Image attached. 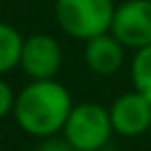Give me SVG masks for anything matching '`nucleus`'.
Masks as SVG:
<instances>
[{"instance_id":"f257e3e1","label":"nucleus","mask_w":151,"mask_h":151,"mask_svg":"<svg viewBox=\"0 0 151 151\" xmlns=\"http://www.w3.org/2000/svg\"><path fill=\"white\" fill-rule=\"evenodd\" d=\"M71 97L57 80H33L14 101L17 123L35 137H50L61 130L71 116Z\"/></svg>"},{"instance_id":"f03ea898","label":"nucleus","mask_w":151,"mask_h":151,"mask_svg":"<svg viewBox=\"0 0 151 151\" xmlns=\"http://www.w3.org/2000/svg\"><path fill=\"white\" fill-rule=\"evenodd\" d=\"M113 0H57L54 14L59 26L78 40H90L111 31Z\"/></svg>"},{"instance_id":"7ed1b4c3","label":"nucleus","mask_w":151,"mask_h":151,"mask_svg":"<svg viewBox=\"0 0 151 151\" xmlns=\"http://www.w3.org/2000/svg\"><path fill=\"white\" fill-rule=\"evenodd\" d=\"M66 142L76 151H101L111 137V116L99 104H78L71 109V116L64 125Z\"/></svg>"},{"instance_id":"20e7f679","label":"nucleus","mask_w":151,"mask_h":151,"mask_svg":"<svg viewBox=\"0 0 151 151\" xmlns=\"http://www.w3.org/2000/svg\"><path fill=\"white\" fill-rule=\"evenodd\" d=\"M111 35L123 47L151 45V0H125L116 7L111 21Z\"/></svg>"},{"instance_id":"39448f33","label":"nucleus","mask_w":151,"mask_h":151,"mask_svg":"<svg viewBox=\"0 0 151 151\" xmlns=\"http://www.w3.org/2000/svg\"><path fill=\"white\" fill-rule=\"evenodd\" d=\"M19 66L33 80H52L61 66V47L52 35L35 33L24 40Z\"/></svg>"},{"instance_id":"423d86ee","label":"nucleus","mask_w":151,"mask_h":151,"mask_svg":"<svg viewBox=\"0 0 151 151\" xmlns=\"http://www.w3.org/2000/svg\"><path fill=\"white\" fill-rule=\"evenodd\" d=\"M109 116H111L113 130L123 137H137L151 130V101L137 90L118 97Z\"/></svg>"},{"instance_id":"0eeeda50","label":"nucleus","mask_w":151,"mask_h":151,"mask_svg":"<svg viewBox=\"0 0 151 151\" xmlns=\"http://www.w3.org/2000/svg\"><path fill=\"white\" fill-rule=\"evenodd\" d=\"M123 50L125 47L111 33H101V35L87 40L85 61H87L90 71H94L97 76H111L123 64Z\"/></svg>"},{"instance_id":"6e6552de","label":"nucleus","mask_w":151,"mask_h":151,"mask_svg":"<svg viewBox=\"0 0 151 151\" xmlns=\"http://www.w3.org/2000/svg\"><path fill=\"white\" fill-rule=\"evenodd\" d=\"M21 47H24V38L17 33V28L0 21V73L14 68L19 64Z\"/></svg>"},{"instance_id":"1a4fd4ad","label":"nucleus","mask_w":151,"mask_h":151,"mask_svg":"<svg viewBox=\"0 0 151 151\" xmlns=\"http://www.w3.org/2000/svg\"><path fill=\"white\" fill-rule=\"evenodd\" d=\"M132 83L134 90L151 101V45L137 50L132 59Z\"/></svg>"},{"instance_id":"9d476101","label":"nucleus","mask_w":151,"mask_h":151,"mask_svg":"<svg viewBox=\"0 0 151 151\" xmlns=\"http://www.w3.org/2000/svg\"><path fill=\"white\" fill-rule=\"evenodd\" d=\"M14 92H12V87L5 83V80H0V118H5L9 111H14Z\"/></svg>"},{"instance_id":"9b49d317","label":"nucleus","mask_w":151,"mask_h":151,"mask_svg":"<svg viewBox=\"0 0 151 151\" xmlns=\"http://www.w3.org/2000/svg\"><path fill=\"white\" fill-rule=\"evenodd\" d=\"M38 151H76L66 139H47Z\"/></svg>"},{"instance_id":"f8f14e48","label":"nucleus","mask_w":151,"mask_h":151,"mask_svg":"<svg viewBox=\"0 0 151 151\" xmlns=\"http://www.w3.org/2000/svg\"><path fill=\"white\" fill-rule=\"evenodd\" d=\"M149 134H151V130H149Z\"/></svg>"}]
</instances>
